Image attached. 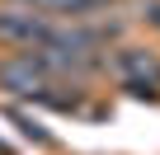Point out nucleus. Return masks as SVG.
I'll list each match as a JSON object with an SVG mask.
<instances>
[{
    "mask_svg": "<svg viewBox=\"0 0 160 155\" xmlns=\"http://www.w3.org/2000/svg\"><path fill=\"white\" fill-rule=\"evenodd\" d=\"M19 10H38V14L52 10V14H57V10H61V0H19Z\"/></svg>",
    "mask_w": 160,
    "mask_h": 155,
    "instance_id": "obj_4",
    "label": "nucleus"
},
{
    "mask_svg": "<svg viewBox=\"0 0 160 155\" xmlns=\"http://www.w3.org/2000/svg\"><path fill=\"white\" fill-rule=\"evenodd\" d=\"M141 19H146L151 28H160V0H146V5H141Z\"/></svg>",
    "mask_w": 160,
    "mask_h": 155,
    "instance_id": "obj_5",
    "label": "nucleus"
},
{
    "mask_svg": "<svg viewBox=\"0 0 160 155\" xmlns=\"http://www.w3.org/2000/svg\"><path fill=\"white\" fill-rule=\"evenodd\" d=\"M52 28L38 10H0V38L5 42H19L24 52H42L52 42Z\"/></svg>",
    "mask_w": 160,
    "mask_h": 155,
    "instance_id": "obj_2",
    "label": "nucleus"
},
{
    "mask_svg": "<svg viewBox=\"0 0 160 155\" xmlns=\"http://www.w3.org/2000/svg\"><path fill=\"white\" fill-rule=\"evenodd\" d=\"M108 10H113V0H61L57 14H66L71 24H85V19H99V14H108Z\"/></svg>",
    "mask_w": 160,
    "mask_h": 155,
    "instance_id": "obj_3",
    "label": "nucleus"
},
{
    "mask_svg": "<svg viewBox=\"0 0 160 155\" xmlns=\"http://www.w3.org/2000/svg\"><path fill=\"white\" fill-rule=\"evenodd\" d=\"M113 70H118V80L127 94L137 99H155L160 90V56L146 52V47H118L113 52Z\"/></svg>",
    "mask_w": 160,
    "mask_h": 155,
    "instance_id": "obj_1",
    "label": "nucleus"
}]
</instances>
